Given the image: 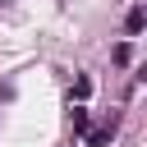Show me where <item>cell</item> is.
<instances>
[{"instance_id":"1","label":"cell","mask_w":147,"mask_h":147,"mask_svg":"<svg viewBox=\"0 0 147 147\" xmlns=\"http://www.w3.org/2000/svg\"><path fill=\"white\" fill-rule=\"evenodd\" d=\"M124 28H129V32H138V28H142V9H129V18H124Z\"/></svg>"}]
</instances>
